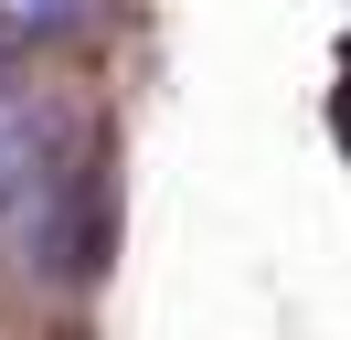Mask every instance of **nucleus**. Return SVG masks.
I'll use <instances>...</instances> for the list:
<instances>
[{
  "instance_id": "obj_2",
  "label": "nucleus",
  "mask_w": 351,
  "mask_h": 340,
  "mask_svg": "<svg viewBox=\"0 0 351 340\" xmlns=\"http://www.w3.org/2000/svg\"><path fill=\"white\" fill-rule=\"evenodd\" d=\"M32 160H43V149H32V117L0 96V202H22V191H32Z\"/></svg>"
},
{
  "instance_id": "obj_1",
  "label": "nucleus",
  "mask_w": 351,
  "mask_h": 340,
  "mask_svg": "<svg viewBox=\"0 0 351 340\" xmlns=\"http://www.w3.org/2000/svg\"><path fill=\"white\" fill-rule=\"evenodd\" d=\"M96 0H0V42H64Z\"/></svg>"
}]
</instances>
